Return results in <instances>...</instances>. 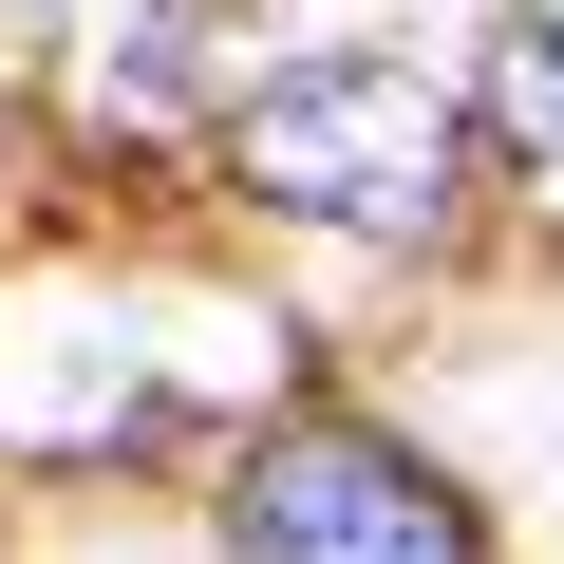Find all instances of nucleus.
Segmentation results:
<instances>
[{"mask_svg": "<svg viewBox=\"0 0 564 564\" xmlns=\"http://www.w3.org/2000/svg\"><path fill=\"white\" fill-rule=\"evenodd\" d=\"M226 545H245V564H489V545H470V508H452V470H433V452H395V433H339V414L245 452Z\"/></svg>", "mask_w": 564, "mask_h": 564, "instance_id": "nucleus-2", "label": "nucleus"}, {"mask_svg": "<svg viewBox=\"0 0 564 564\" xmlns=\"http://www.w3.org/2000/svg\"><path fill=\"white\" fill-rule=\"evenodd\" d=\"M489 132L508 151H564V0H508V20H489Z\"/></svg>", "mask_w": 564, "mask_h": 564, "instance_id": "nucleus-3", "label": "nucleus"}, {"mask_svg": "<svg viewBox=\"0 0 564 564\" xmlns=\"http://www.w3.org/2000/svg\"><path fill=\"white\" fill-rule=\"evenodd\" d=\"M226 170L282 207V226H339V245H433L470 207V132L414 57H302L226 113Z\"/></svg>", "mask_w": 564, "mask_h": 564, "instance_id": "nucleus-1", "label": "nucleus"}]
</instances>
